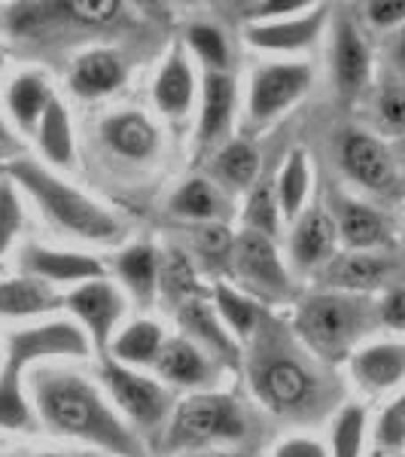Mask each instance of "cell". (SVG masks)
Instances as JSON below:
<instances>
[{"label":"cell","instance_id":"cell-1","mask_svg":"<svg viewBox=\"0 0 405 457\" xmlns=\"http://www.w3.org/2000/svg\"><path fill=\"white\" fill-rule=\"evenodd\" d=\"M40 418L64 436L83 439L120 457H144V442L83 375L43 372L34 381Z\"/></svg>","mask_w":405,"mask_h":457},{"label":"cell","instance_id":"cell-2","mask_svg":"<svg viewBox=\"0 0 405 457\" xmlns=\"http://www.w3.org/2000/svg\"><path fill=\"white\" fill-rule=\"evenodd\" d=\"M250 353V385L269 411L281 418H311L323 409V381L314 372L311 360L302 357L296 345L286 342L284 329L262 320Z\"/></svg>","mask_w":405,"mask_h":457},{"label":"cell","instance_id":"cell-3","mask_svg":"<svg viewBox=\"0 0 405 457\" xmlns=\"http://www.w3.org/2000/svg\"><path fill=\"white\" fill-rule=\"evenodd\" d=\"M12 183H19L28 195L40 204L43 217L49 220L55 228H62L64 235H77L86 241H101V245H113L116 238H122V226L113 217L98 208L92 198L70 189L68 183H62L55 174H49L43 165H37L31 159H12L6 165Z\"/></svg>","mask_w":405,"mask_h":457},{"label":"cell","instance_id":"cell-4","mask_svg":"<svg viewBox=\"0 0 405 457\" xmlns=\"http://www.w3.org/2000/svg\"><path fill=\"white\" fill-rule=\"evenodd\" d=\"M375 323H378V308H372L363 296L333 290L302 302L293 329L311 357L323 363H338Z\"/></svg>","mask_w":405,"mask_h":457},{"label":"cell","instance_id":"cell-5","mask_svg":"<svg viewBox=\"0 0 405 457\" xmlns=\"http://www.w3.org/2000/svg\"><path fill=\"white\" fill-rule=\"evenodd\" d=\"M250 421L238 403L226 394H195L177 405L171 424L165 430V452H189L211 442L247 439Z\"/></svg>","mask_w":405,"mask_h":457},{"label":"cell","instance_id":"cell-6","mask_svg":"<svg viewBox=\"0 0 405 457\" xmlns=\"http://www.w3.org/2000/svg\"><path fill=\"white\" fill-rule=\"evenodd\" d=\"M101 378L125 415L131 418L141 430H161V424L171 415V394L159 385V381L146 378V375L128 370V366L116 363L113 357H104L101 363Z\"/></svg>","mask_w":405,"mask_h":457},{"label":"cell","instance_id":"cell-7","mask_svg":"<svg viewBox=\"0 0 405 457\" xmlns=\"http://www.w3.org/2000/svg\"><path fill=\"white\" fill-rule=\"evenodd\" d=\"M232 265L235 275L241 278V284L247 287V293L260 296L265 302H286L293 296V284L286 275L277 247L271 238H265L260 232H241L235 238L232 250Z\"/></svg>","mask_w":405,"mask_h":457},{"label":"cell","instance_id":"cell-8","mask_svg":"<svg viewBox=\"0 0 405 457\" xmlns=\"http://www.w3.org/2000/svg\"><path fill=\"white\" fill-rule=\"evenodd\" d=\"M338 165L357 187L375 195H393L400 189V168L393 153L369 131L344 129L338 137Z\"/></svg>","mask_w":405,"mask_h":457},{"label":"cell","instance_id":"cell-9","mask_svg":"<svg viewBox=\"0 0 405 457\" xmlns=\"http://www.w3.org/2000/svg\"><path fill=\"white\" fill-rule=\"evenodd\" d=\"M64 305L77 314V320L86 327L88 342L95 345V351L101 357H107L110 351V336H113V327L120 323V317L125 314V299L122 293L116 290L110 281H88L79 284L77 290L64 299Z\"/></svg>","mask_w":405,"mask_h":457},{"label":"cell","instance_id":"cell-10","mask_svg":"<svg viewBox=\"0 0 405 457\" xmlns=\"http://www.w3.org/2000/svg\"><path fill=\"white\" fill-rule=\"evenodd\" d=\"M320 278L329 290L363 296V293L381 290V287L390 290L396 284V262L390 256L369 253V250H348L323 265Z\"/></svg>","mask_w":405,"mask_h":457},{"label":"cell","instance_id":"cell-11","mask_svg":"<svg viewBox=\"0 0 405 457\" xmlns=\"http://www.w3.org/2000/svg\"><path fill=\"white\" fill-rule=\"evenodd\" d=\"M92 342L77 323H43L34 329H21L10 336V363L19 370L46 357H86Z\"/></svg>","mask_w":405,"mask_h":457},{"label":"cell","instance_id":"cell-12","mask_svg":"<svg viewBox=\"0 0 405 457\" xmlns=\"http://www.w3.org/2000/svg\"><path fill=\"white\" fill-rule=\"evenodd\" d=\"M311 83L308 64H269L260 68L250 86V116L256 122H269L277 113L293 104Z\"/></svg>","mask_w":405,"mask_h":457},{"label":"cell","instance_id":"cell-13","mask_svg":"<svg viewBox=\"0 0 405 457\" xmlns=\"http://www.w3.org/2000/svg\"><path fill=\"white\" fill-rule=\"evenodd\" d=\"M369 71H372V55L363 34H360V28L348 16H342L335 21V34H333V83L344 104H351L366 88Z\"/></svg>","mask_w":405,"mask_h":457},{"label":"cell","instance_id":"cell-14","mask_svg":"<svg viewBox=\"0 0 405 457\" xmlns=\"http://www.w3.org/2000/svg\"><path fill=\"white\" fill-rule=\"evenodd\" d=\"M177 323L189 336V342H195L208 357L217 363H226L232 370H241V351L235 345L229 329L223 327V320L204 299H189L177 308Z\"/></svg>","mask_w":405,"mask_h":457},{"label":"cell","instance_id":"cell-15","mask_svg":"<svg viewBox=\"0 0 405 457\" xmlns=\"http://www.w3.org/2000/svg\"><path fill=\"white\" fill-rule=\"evenodd\" d=\"M335 238H338V228H335L333 213L323 208V204L308 208L299 217L296 228H293V241H290L293 265H296L299 271L323 269V265L333 260Z\"/></svg>","mask_w":405,"mask_h":457},{"label":"cell","instance_id":"cell-16","mask_svg":"<svg viewBox=\"0 0 405 457\" xmlns=\"http://www.w3.org/2000/svg\"><path fill=\"white\" fill-rule=\"evenodd\" d=\"M21 269L25 275L40 278L46 284H77V281H101L104 278V265L95 256L86 253H68V250H46L31 245L21 256Z\"/></svg>","mask_w":405,"mask_h":457},{"label":"cell","instance_id":"cell-17","mask_svg":"<svg viewBox=\"0 0 405 457\" xmlns=\"http://www.w3.org/2000/svg\"><path fill=\"white\" fill-rule=\"evenodd\" d=\"M335 228L342 241L351 250H375L390 245V223L384 213H378L372 204H363L357 198L335 195Z\"/></svg>","mask_w":405,"mask_h":457},{"label":"cell","instance_id":"cell-18","mask_svg":"<svg viewBox=\"0 0 405 457\" xmlns=\"http://www.w3.org/2000/svg\"><path fill=\"white\" fill-rule=\"evenodd\" d=\"M213 370H217L213 360L198 348L195 342H189V338H171V342H165V348L159 353V363H156V372L165 381H171L177 387H193V390L211 387Z\"/></svg>","mask_w":405,"mask_h":457},{"label":"cell","instance_id":"cell-19","mask_svg":"<svg viewBox=\"0 0 405 457\" xmlns=\"http://www.w3.org/2000/svg\"><path fill=\"white\" fill-rule=\"evenodd\" d=\"M323 21H326V6H318L314 12H305L290 21H271V25H250L247 40L260 49H271V53H296L318 40Z\"/></svg>","mask_w":405,"mask_h":457},{"label":"cell","instance_id":"cell-20","mask_svg":"<svg viewBox=\"0 0 405 457\" xmlns=\"http://www.w3.org/2000/svg\"><path fill=\"white\" fill-rule=\"evenodd\" d=\"M353 378L372 394L396 387L405 381V345H372V348L357 351Z\"/></svg>","mask_w":405,"mask_h":457},{"label":"cell","instance_id":"cell-21","mask_svg":"<svg viewBox=\"0 0 405 457\" xmlns=\"http://www.w3.org/2000/svg\"><path fill=\"white\" fill-rule=\"evenodd\" d=\"M62 305L64 299L55 293V287L40 278L21 275L0 284V317H37Z\"/></svg>","mask_w":405,"mask_h":457},{"label":"cell","instance_id":"cell-22","mask_svg":"<svg viewBox=\"0 0 405 457\" xmlns=\"http://www.w3.org/2000/svg\"><path fill=\"white\" fill-rule=\"evenodd\" d=\"M101 137L116 156L150 159L159 146V135L153 122L141 113H116L101 125Z\"/></svg>","mask_w":405,"mask_h":457},{"label":"cell","instance_id":"cell-23","mask_svg":"<svg viewBox=\"0 0 405 457\" xmlns=\"http://www.w3.org/2000/svg\"><path fill=\"white\" fill-rule=\"evenodd\" d=\"M235 110V79L229 73L208 71L204 77V104H202V125H198V141L202 146L213 144L226 135Z\"/></svg>","mask_w":405,"mask_h":457},{"label":"cell","instance_id":"cell-24","mask_svg":"<svg viewBox=\"0 0 405 457\" xmlns=\"http://www.w3.org/2000/svg\"><path fill=\"white\" fill-rule=\"evenodd\" d=\"M122 83V64L113 53H104V49H95L79 58L70 71V88L79 95V98H101V95H110L116 86Z\"/></svg>","mask_w":405,"mask_h":457},{"label":"cell","instance_id":"cell-25","mask_svg":"<svg viewBox=\"0 0 405 457\" xmlns=\"http://www.w3.org/2000/svg\"><path fill=\"white\" fill-rule=\"evenodd\" d=\"M161 348H165V336L150 320L131 323L120 338L110 342V353L122 366H156Z\"/></svg>","mask_w":405,"mask_h":457},{"label":"cell","instance_id":"cell-26","mask_svg":"<svg viewBox=\"0 0 405 457\" xmlns=\"http://www.w3.org/2000/svg\"><path fill=\"white\" fill-rule=\"evenodd\" d=\"M193 88H195L193 71H189V64L180 49H174L156 79L159 110L168 116H183L189 110V104H193Z\"/></svg>","mask_w":405,"mask_h":457},{"label":"cell","instance_id":"cell-27","mask_svg":"<svg viewBox=\"0 0 405 457\" xmlns=\"http://www.w3.org/2000/svg\"><path fill=\"white\" fill-rule=\"evenodd\" d=\"M116 271H120V278L125 281V287H128L131 293H135L141 302H150L153 293H156L159 287V256L153 247H128L120 253V260H116Z\"/></svg>","mask_w":405,"mask_h":457},{"label":"cell","instance_id":"cell-28","mask_svg":"<svg viewBox=\"0 0 405 457\" xmlns=\"http://www.w3.org/2000/svg\"><path fill=\"white\" fill-rule=\"evenodd\" d=\"M40 150L46 153V159L58 168H70L73 165V135H70V120L68 110L58 98L49 101L46 113L40 120Z\"/></svg>","mask_w":405,"mask_h":457},{"label":"cell","instance_id":"cell-29","mask_svg":"<svg viewBox=\"0 0 405 457\" xmlns=\"http://www.w3.org/2000/svg\"><path fill=\"white\" fill-rule=\"evenodd\" d=\"M217 312L223 317V327H229V333L250 338L256 329L262 327L265 312L256 305L253 299L244 296V293L232 290L229 284H217Z\"/></svg>","mask_w":405,"mask_h":457},{"label":"cell","instance_id":"cell-30","mask_svg":"<svg viewBox=\"0 0 405 457\" xmlns=\"http://www.w3.org/2000/svg\"><path fill=\"white\" fill-rule=\"evenodd\" d=\"M49 101H53V95H49L46 83H43L37 73H25V77H19L10 88V110L25 131H34L37 125H40Z\"/></svg>","mask_w":405,"mask_h":457},{"label":"cell","instance_id":"cell-31","mask_svg":"<svg viewBox=\"0 0 405 457\" xmlns=\"http://www.w3.org/2000/svg\"><path fill=\"white\" fill-rule=\"evenodd\" d=\"M219 211H223V198L213 189V183L202 180V177L183 183L180 193L171 198V213L183 220H195V223H211L219 217Z\"/></svg>","mask_w":405,"mask_h":457},{"label":"cell","instance_id":"cell-32","mask_svg":"<svg viewBox=\"0 0 405 457\" xmlns=\"http://www.w3.org/2000/svg\"><path fill=\"white\" fill-rule=\"evenodd\" d=\"M213 171L219 174V180L229 183V187L247 189V187H253L256 177H260V153H256V146L250 141H241L238 137V141L226 144L223 150H219Z\"/></svg>","mask_w":405,"mask_h":457},{"label":"cell","instance_id":"cell-33","mask_svg":"<svg viewBox=\"0 0 405 457\" xmlns=\"http://www.w3.org/2000/svg\"><path fill=\"white\" fill-rule=\"evenodd\" d=\"M159 287H161V293H165V299H171L174 305H183V302H189V299H198L195 265L183 247L168 250L165 262H161V271H159Z\"/></svg>","mask_w":405,"mask_h":457},{"label":"cell","instance_id":"cell-34","mask_svg":"<svg viewBox=\"0 0 405 457\" xmlns=\"http://www.w3.org/2000/svg\"><path fill=\"white\" fill-rule=\"evenodd\" d=\"M0 427L6 430H34V415L21 394V370L6 360L0 372Z\"/></svg>","mask_w":405,"mask_h":457},{"label":"cell","instance_id":"cell-35","mask_svg":"<svg viewBox=\"0 0 405 457\" xmlns=\"http://www.w3.org/2000/svg\"><path fill=\"white\" fill-rule=\"evenodd\" d=\"M308 195V156L305 150H293L281 177H277V202L286 220H296Z\"/></svg>","mask_w":405,"mask_h":457},{"label":"cell","instance_id":"cell-36","mask_svg":"<svg viewBox=\"0 0 405 457\" xmlns=\"http://www.w3.org/2000/svg\"><path fill=\"white\" fill-rule=\"evenodd\" d=\"M277 213H281V202H277V180L271 174H265L260 183L253 187L244 211L247 228L250 232H260L265 238L277 232Z\"/></svg>","mask_w":405,"mask_h":457},{"label":"cell","instance_id":"cell-37","mask_svg":"<svg viewBox=\"0 0 405 457\" xmlns=\"http://www.w3.org/2000/svg\"><path fill=\"white\" fill-rule=\"evenodd\" d=\"M186 40H189V46L195 49V55L202 58L211 71L226 73V68H229V43H226V37L217 25L198 21V25L189 28Z\"/></svg>","mask_w":405,"mask_h":457},{"label":"cell","instance_id":"cell-38","mask_svg":"<svg viewBox=\"0 0 405 457\" xmlns=\"http://www.w3.org/2000/svg\"><path fill=\"white\" fill-rule=\"evenodd\" d=\"M366 433V411L360 405H348L338 411L333 424V457H360Z\"/></svg>","mask_w":405,"mask_h":457},{"label":"cell","instance_id":"cell-39","mask_svg":"<svg viewBox=\"0 0 405 457\" xmlns=\"http://www.w3.org/2000/svg\"><path fill=\"white\" fill-rule=\"evenodd\" d=\"M375 113L384 131L405 135V86L402 83H384L375 101Z\"/></svg>","mask_w":405,"mask_h":457},{"label":"cell","instance_id":"cell-40","mask_svg":"<svg viewBox=\"0 0 405 457\" xmlns=\"http://www.w3.org/2000/svg\"><path fill=\"white\" fill-rule=\"evenodd\" d=\"M58 10H64V16L79 21V25H110L122 12V4L116 0H70V4H58Z\"/></svg>","mask_w":405,"mask_h":457},{"label":"cell","instance_id":"cell-41","mask_svg":"<svg viewBox=\"0 0 405 457\" xmlns=\"http://www.w3.org/2000/svg\"><path fill=\"white\" fill-rule=\"evenodd\" d=\"M19 226H21V204L16 195V183L0 180V256L12 245Z\"/></svg>","mask_w":405,"mask_h":457},{"label":"cell","instance_id":"cell-42","mask_svg":"<svg viewBox=\"0 0 405 457\" xmlns=\"http://www.w3.org/2000/svg\"><path fill=\"white\" fill-rule=\"evenodd\" d=\"M195 247L198 253H204L208 260H232L235 238L223 223H208L195 228Z\"/></svg>","mask_w":405,"mask_h":457},{"label":"cell","instance_id":"cell-43","mask_svg":"<svg viewBox=\"0 0 405 457\" xmlns=\"http://www.w3.org/2000/svg\"><path fill=\"white\" fill-rule=\"evenodd\" d=\"M378 442L384 448H402L405 445V394L396 396L384 409L378 421Z\"/></svg>","mask_w":405,"mask_h":457},{"label":"cell","instance_id":"cell-44","mask_svg":"<svg viewBox=\"0 0 405 457\" xmlns=\"http://www.w3.org/2000/svg\"><path fill=\"white\" fill-rule=\"evenodd\" d=\"M378 323L405 333V284L402 281L393 284L384 293V299H381V305H378Z\"/></svg>","mask_w":405,"mask_h":457},{"label":"cell","instance_id":"cell-45","mask_svg":"<svg viewBox=\"0 0 405 457\" xmlns=\"http://www.w3.org/2000/svg\"><path fill=\"white\" fill-rule=\"evenodd\" d=\"M366 19L375 28L400 25V21H405V0H375V4H366Z\"/></svg>","mask_w":405,"mask_h":457},{"label":"cell","instance_id":"cell-46","mask_svg":"<svg viewBox=\"0 0 405 457\" xmlns=\"http://www.w3.org/2000/svg\"><path fill=\"white\" fill-rule=\"evenodd\" d=\"M275 457H326V448L320 445L318 439H305V436H296V439H286L277 445Z\"/></svg>","mask_w":405,"mask_h":457},{"label":"cell","instance_id":"cell-47","mask_svg":"<svg viewBox=\"0 0 405 457\" xmlns=\"http://www.w3.org/2000/svg\"><path fill=\"white\" fill-rule=\"evenodd\" d=\"M305 0H265V4H253L250 6V16L253 19H265V16H281V12H296L305 10Z\"/></svg>","mask_w":405,"mask_h":457},{"label":"cell","instance_id":"cell-48","mask_svg":"<svg viewBox=\"0 0 405 457\" xmlns=\"http://www.w3.org/2000/svg\"><path fill=\"white\" fill-rule=\"evenodd\" d=\"M390 62H393V71H400L405 77V28L396 34L393 49H390Z\"/></svg>","mask_w":405,"mask_h":457},{"label":"cell","instance_id":"cell-49","mask_svg":"<svg viewBox=\"0 0 405 457\" xmlns=\"http://www.w3.org/2000/svg\"><path fill=\"white\" fill-rule=\"evenodd\" d=\"M0 150H16V141H12V135L6 131L4 120H0Z\"/></svg>","mask_w":405,"mask_h":457},{"label":"cell","instance_id":"cell-50","mask_svg":"<svg viewBox=\"0 0 405 457\" xmlns=\"http://www.w3.org/2000/svg\"><path fill=\"white\" fill-rule=\"evenodd\" d=\"M186 457H247V454H238V452H195V454H186Z\"/></svg>","mask_w":405,"mask_h":457},{"label":"cell","instance_id":"cell-51","mask_svg":"<svg viewBox=\"0 0 405 457\" xmlns=\"http://www.w3.org/2000/svg\"><path fill=\"white\" fill-rule=\"evenodd\" d=\"M40 457H58V454H40Z\"/></svg>","mask_w":405,"mask_h":457}]
</instances>
